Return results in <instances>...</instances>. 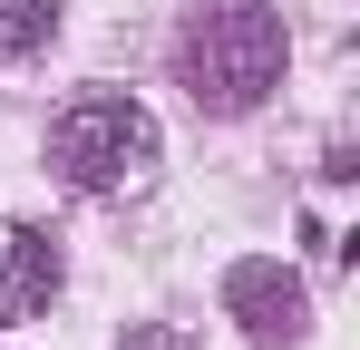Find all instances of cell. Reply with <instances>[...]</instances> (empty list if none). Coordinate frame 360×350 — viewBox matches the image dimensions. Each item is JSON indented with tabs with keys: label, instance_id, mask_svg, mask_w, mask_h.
<instances>
[{
	"label": "cell",
	"instance_id": "6da1fadb",
	"mask_svg": "<svg viewBox=\"0 0 360 350\" xmlns=\"http://www.w3.org/2000/svg\"><path fill=\"white\" fill-rule=\"evenodd\" d=\"M283 58H292L283 10H263V0H195L185 30H176V78H185V98L205 117L263 108L283 88Z\"/></svg>",
	"mask_w": 360,
	"mask_h": 350
},
{
	"label": "cell",
	"instance_id": "7a4b0ae2",
	"mask_svg": "<svg viewBox=\"0 0 360 350\" xmlns=\"http://www.w3.org/2000/svg\"><path fill=\"white\" fill-rule=\"evenodd\" d=\"M156 117L136 108V98H78V108H59V127H49V166H59V185H78V195H127V185H146V166H156Z\"/></svg>",
	"mask_w": 360,
	"mask_h": 350
},
{
	"label": "cell",
	"instance_id": "3957f363",
	"mask_svg": "<svg viewBox=\"0 0 360 350\" xmlns=\"http://www.w3.org/2000/svg\"><path fill=\"white\" fill-rule=\"evenodd\" d=\"M224 311L243 321L253 350H302V331H311V292H302V273L273 263V253H253V263L224 273Z\"/></svg>",
	"mask_w": 360,
	"mask_h": 350
},
{
	"label": "cell",
	"instance_id": "277c9868",
	"mask_svg": "<svg viewBox=\"0 0 360 350\" xmlns=\"http://www.w3.org/2000/svg\"><path fill=\"white\" fill-rule=\"evenodd\" d=\"M59 302V243L39 224H0V321H39Z\"/></svg>",
	"mask_w": 360,
	"mask_h": 350
},
{
	"label": "cell",
	"instance_id": "5b68a950",
	"mask_svg": "<svg viewBox=\"0 0 360 350\" xmlns=\"http://www.w3.org/2000/svg\"><path fill=\"white\" fill-rule=\"evenodd\" d=\"M49 30H59V0H0V58L39 49Z\"/></svg>",
	"mask_w": 360,
	"mask_h": 350
},
{
	"label": "cell",
	"instance_id": "8992f818",
	"mask_svg": "<svg viewBox=\"0 0 360 350\" xmlns=\"http://www.w3.org/2000/svg\"><path fill=\"white\" fill-rule=\"evenodd\" d=\"M127 350H195V341H185L176 321H136V331H127Z\"/></svg>",
	"mask_w": 360,
	"mask_h": 350
}]
</instances>
